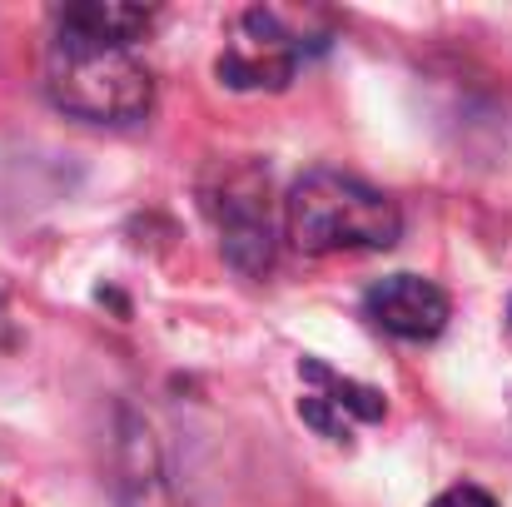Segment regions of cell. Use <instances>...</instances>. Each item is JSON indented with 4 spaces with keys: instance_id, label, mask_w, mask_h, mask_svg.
Returning <instances> with one entry per match:
<instances>
[{
    "instance_id": "6da1fadb",
    "label": "cell",
    "mask_w": 512,
    "mask_h": 507,
    "mask_svg": "<svg viewBox=\"0 0 512 507\" xmlns=\"http://www.w3.org/2000/svg\"><path fill=\"white\" fill-rule=\"evenodd\" d=\"M284 234L299 254L329 259V254H378L393 249L403 234L398 204L343 169H309L294 179L284 199Z\"/></svg>"
},
{
    "instance_id": "7a4b0ae2",
    "label": "cell",
    "mask_w": 512,
    "mask_h": 507,
    "mask_svg": "<svg viewBox=\"0 0 512 507\" xmlns=\"http://www.w3.org/2000/svg\"><path fill=\"white\" fill-rule=\"evenodd\" d=\"M45 90L65 115L90 125H130L155 110V80L130 50L70 40V35H50Z\"/></svg>"
},
{
    "instance_id": "3957f363",
    "label": "cell",
    "mask_w": 512,
    "mask_h": 507,
    "mask_svg": "<svg viewBox=\"0 0 512 507\" xmlns=\"http://www.w3.org/2000/svg\"><path fill=\"white\" fill-rule=\"evenodd\" d=\"M269 179H259L254 169H224L219 189H204V209L219 229L224 254L244 269V274H264L274 259V229H269Z\"/></svg>"
},
{
    "instance_id": "277c9868",
    "label": "cell",
    "mask_w": 512,
    "mask_h": 507,
    "mask_svg": "<svg viewBox=\"0 0 512 507\" xmlns=\"http://www.w3.org/2000/svg\"><path fill=\"white\" fill-rule=\"evenodd\" d=\"M294 65H299V45L274 10H249L229 50L219 55V75L234 90H284L294 80Z\"/></svg>"
},
{
    "instance_id": "5b68a950",
    "label": "cell",
    "mask_w": 512,
    "mask_h": 507,
    "mask_svg": "<svg viewBox=\"0 0 512 507\" xmlns=\"http://www.w3.org/2000/svg\"><path fill=\"white\" fill-rule=\"evenodd\" d=\"M363 314H368L373 329L403 338V343H433V338L448 329L453 304L423 274H388V279H378L363 294Z\"/></svg>"
},
{
    "instance_id": "8992f818",
    "label": "cell",
    "mask_w": 512,
    "mask_h": 507,
    "mask_svg": "<svg viewBox=\"0 0 512 507\" xmlns=\"http://www.w3.org/2000/svg\"><path fill=\"white\" fill-rule=\"evenodd\" d=\"M150 30H155V10H145V5H120V0H80V5H60V10H55V35L90 40V45L135 50V45H140Z\"/></svg>"
},
{
    "instance_id": "52a82bcc",
    "label": "cell",
    "mask_w": 512,
    "mask_h": 507,
    "mask_svg": "<svg viewBox=\"0 0 512 507\" xmlns=\"http://www.w3.org/2000/svg\"><path fill=\"white\" fill-rule=\"evenodd\" d=\"M299 373H304L309 383L324 388V393H314V398H324V403H329L334 413H343V418H348V413H353V418H368V423L383 418V398H378L373 388H363V383H353V378H339L334 368H324V363H314V358H304Z\"/></svg>"
},
{
    "instance_id": "ba28073f",
    "label": "cell",
    "mask_w": 512,
    "mask_h": 507,
    "mask_svg": "<svg viewBox=\"0 0 512 507\" xmlns=\"http://www.w3.org/2000/svg\"><path fill=\"white\" fill-rule=\"evenodd\" d=\"M428 507H498L483 488H473V483H458V488H448V493H438Z\"/></svg>"
}]
</instances>
